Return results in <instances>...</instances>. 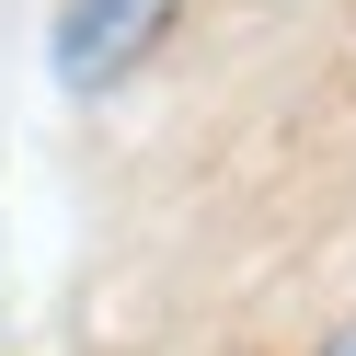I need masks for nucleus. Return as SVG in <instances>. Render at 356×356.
<instances>
[{
  "label": "nucleus",
  "mask_w": 356,
  "mask_h": 356,
  "mask_svg": "<svg viewBox=\"0 0 356 356\" xmlns=\"http://www.w3.org/2000/svg\"><path fill=\"white\" fill-rule=\"evenodd\" d=\"M149 24H161V0H70V24H58V70H70V92L115 81L127 58L149 47Z\"/></svg>",
  "instance_id": "obj_1"
},
{
  "label": "nucleus",
  "mask_w": 356,
  "mask_h": 356,
  "mask_svg": "<svg viewBox=\"0 0 356 356\" xmlns=\"http://www.w3.org/2000/svg\"><path fill=\"white\" fill-rule=\"evenodd\" d=\"M322 356H356V322H345V333H333V345H322Z\"/></svg>",
  "instance_id": "obj_2"
}]
</instances>
